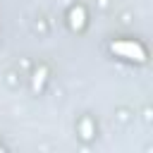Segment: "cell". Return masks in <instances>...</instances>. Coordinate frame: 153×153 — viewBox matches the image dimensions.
<instances>
[{
	"label": "cell",
	"instance_id": "cell-1",
	"mask_svg": "<svg viewBox=\"0 0 153 153\" xmlns=\"http://www.w3.org/2000/svg\"><path fill=\"white\" fill-rule=\"evenodd\" d=\"M110 48H112L115 55H122V57H127V60H136V62H143V60H146V53H143V48H141L139 43L117 41V43H112Z\"/></svg>",
	"mask_w": 153,
	"mask_h": 153
},
{
	"label": "cell",
	"instance_id": "cell-2",
	"mask_svg": "<svg viewBox=\"0 0 153 153\" xmlns=\"http://www.w3.org/2000/svg\"><path fill=\"white\" fill-rule=\"evenodd\" d=\"M72 26H74V29H81V26H84V12H81V10H74V12H72Z\"/></svg>",
	"mask_w": 153,
	"mask_h": 153
},
{
	"label": "cell",
	"instance_id": "cell-3",
	"mask_svg": "<svg viewBox=\"0 0 153 153\" xmlns=\"http://www.w3.org/2000/svg\"><path fill=\"white\" fill-rule=\"evenodd\" d=\"M43 76H45V69H41V72L36 74V88L41 86V81H43Z\"/></svg>",
	"mask_w": 153,
	"mask_h": 153
}]
</instances>
